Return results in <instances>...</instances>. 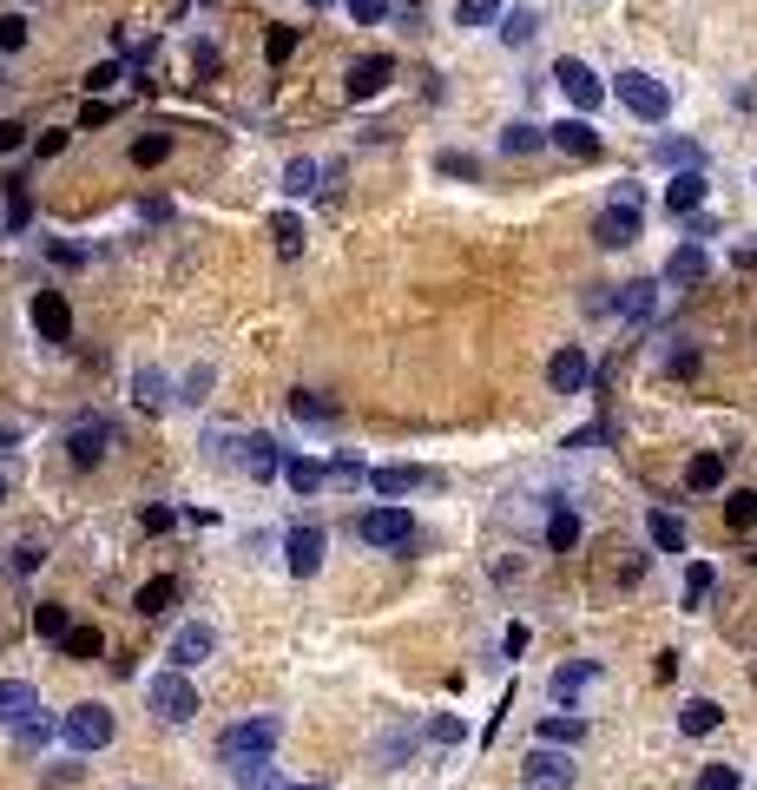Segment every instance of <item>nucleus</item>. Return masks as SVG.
<instances>
[{
    "label": "nucleus",
    "instance_id": "nucleus-1",
    "mask_svg": "<svg viewBox=\"0 0 757 790\" xmlns=\"http://www.w3.org/2000/svg\"><path fill=\"white\" fill-rule=\"evenodd\" d=\"M613 93H619V106H626L632 119H646V126H659L665 112H672V93H665V79L639 73V66H626V73L613 79Z\"/></svg>",
    "mask_w": 757,
    "mask_h": 790
},
{
    "label": "nucleus",
    "instance_id": "nucleus-2",
    "mask_svg": "<svg viewBox=\"0 0 757 790\" xmlns=\"http://www.w3.org/2000/svg\"><path fill=\"white\" fill-rule=\"evenodd\" d=\"M277 738H284L277 718H237V725L218 738V758L237 771V764H251V758H270V744H277Z\"/></svg>",
    "mask_w": 757,
    "mask_h": 790
},
{
    "label": "nucleus",
    "instance_id": "nucleus-3",
    "mask_svg": "<svg viewBox=\"0 0 757 790\" xmlns=\"http://www.w3.org/2000/svg\"><path fill=\"white\" fill-rule=\"evenodd\" d=\"M145 705H152L165 725H185V718H198V685H191L185 672H152V679H145Z\"/></svg>",
    "mask_w": 757,
    "mask_h": 790
},
{
    "label": "nucleus",
    "instance_id": "nucleus-4",
    "mask_svg": "<svg viewBox=\"0 0 757 790\" xmlns=\"http://www.w3.org/2000/svg\"><path fill=\"white\" fill-rule=\"evenodd\" d=\"M60 731H66L73 751H106V744H112V711L106 705H73Z\"/></svg>",
    "mask_w": 757,
    "mask_h": 790
},
{
    "label": "nucleus",
    "instance_id": "nucleus-5",
    "mask_svg": "<svg viewBox=\"0 0 757 790\" xmlns=\"http://www.w3.org/2000/svg\"><path fill=\"white\" fill-rule=\"evenodd\" d=\"M521 777H527V790H573V758L553 751V744H534L527 764H521Z\"/></svg>",
    "mask_w": 757,
    "mask_h": 790
},
{
    "label": "nucleus",
    "instance_id": "nucleus-6",
    "mask_svg": "<svg viewBox=\"0 0 757 790\" xmlns=\"http://www.w3.org/2000/svg\"><path fill=\"white\" fill-rule=\"evenodd\" d=\"M356 534H363L369 547H409L415 521H409V507H369L363 521H356Z\"/></svg>",
    "mask_w": 757,
    "mask_h": 790
},
{
    "label": "nucleus",
    "instance_id": "nucleus-7",
    "mask_svg": "<svg viewBox=\"0 0 757 790\" xmlns=\"http://www.w3.org/2000/svg\"><path fill=\"white\" fill-rule=\"evenodd\" d=\"M112 442H119V428L106 422V415H86V422H73V435H66V448H73L79 468H93V461L112 455Z\"/></svg>",
    "mask_w": 757,
    "mask_h": 790
},
{
    "label": "nucleus",
    "instance_id": "nucleus-8",
    "mask_svg": "<svg viewBox=\"0 0 757 790\" xmlns=\"http://www.w3.org/2000/svg\"><path fill=\"white\" fill-rule=\"evenodd\" d=\"M553 79H560V93L573 99V112H580V119H586V112H593V106H600V99H606L600 73H593V66H586V60H560V66H553Z\"/></svg>",
    "mask_w": 757,
    "mask_h": 790
},
{
    "label": "nucleus",
    "instance_id": "nucleus-9",
    "mask_svg": "<svg viewBox=\"0 0 757 790\" xmlns=\"http://www.w3.org/2000/svg\"><path fill=\"white\" fill-rule=\"evenodd\" d=\"M593 244H600V251H626V244H639V205H606L600 218H593Z\"/></svg>",
    "mask_w": 757,
    "mask_h": 790
},
{
    "label": "nucleus",
    "instance_id": "nucleus-10",
    "mask_svg": "<svg viewBox=\"0 0 757 790\" xmlns=\"http://www.w3.org/2000/svg\"><path fill=\"white\" fill-rule=\"evenodd\" d=\"M211 652H218V632H211L205 619H191V626H178V639H172V672H191V665H205Z\"/></svg>",
    "mask_w": 757,
    "mask_h": 790
},
{
    "label": "nucleus",
    "instance_id": "nucleus-11",
    "mask_svg": "<svg viewBox=\"0 0 757 790\" xmlns=\"http://www.w3.org/2000/svg\"><path fill=\"white\" fill-rule=\"evenodd\" d=\"M547 382H553L560 395H580L586 382H593V363H586V349H580V343H567V349H560V356L547 363Z\"/></svg>",
    "mask_w": 757,
    "mask_h": 790
},
{
    "label": "nucleus",
    "instance_id": "nucleus-12",
    "mask_svg": "<svg viewBox=\"0 0 757 790\" xmlns=\"http://www.w3.org/2000/svg\"><path fill=\"white\" fill-rule=\"evenodd\" d=\"M33 330L47 336V343H66V336H73V310H66L60 290H40V297H33Z\"/></svg>",
    "mask_w": 757,
    "mask_h": 790
},
{
    "label": "nucleus",
    "instance_id": "nucleus-13",
    "mask_svg": "<svg viewBox=\"0 0 757 790\" xmlns=\"http://www.w3.org/2000/svg\"><path fill=\"white\" fill-rule=\"evenodd\" d=\"M40 718V692H33L27 679H0V725H33Z\"/></svg>",
    "mask_w": 757,
    "mask_h": 790
},
{
    "label": "nucleus",
    "instance_id": "nucleus-14",
    "mask_svg": "<svg viewBox=\"0 0 757 790\" xmlns=\"http://www.w3.org/2000/svg\"><path fill=\"white\" fill-rule=\"evenodd\" d=\"M284 567L297 573V580L323 567V527H290V540H284Z\"/></svg>",
    "mask_w": 757,
    "mask_h": 790
},
{
    "label": "nucleus",
    "instance_id": "nucleus-15",
    "mask_svg": "<svg viewBox=\"0 0 757 790\" xmlns=\"http://www.w3.org/2000/svg\"><path fill=\"white\" fill-rule=\"evenodd\" d=\"M389 73H395V60H389V53H369V60H356V66H349V79H343V86H349V99H376L382 86H389Z\"/></svg>",
    "mask_w": 757,
    "mask_h": 790
},
{
    "label": "nucleus",
    "instance_id": "nucleus-16",
    "mask_svg": "<svg viewBox=\"0 0 757 790\" xmlns=\"http://www.w3.org/2000/svg\"><path fill=\"white\" fill-rule=\"evenodd\" d=\"M547 145H560V152H573V158H593L600 152V132H593V119H560V126H547Z\"/></svg>",
    "mask_w": 757,
    "mask_h": 790
},
{
    "label": "nucleus",
    "instance_id": "nucleus-17",
    "mask_svg": "<svg viewBox=\"0 0 757 790\" xmlns=\"http://www.w3.org/2000/svg\"><path fill=\"white\" fill-rule=\"evenodd\" d=\"M237 468L251 474V481H264V474L284 468V455H277V442H270V435H244V442H237Z\"/></svg>",
    "mask_w": 757,
    "mask_h": 790
},
{
    "label": "nucleus",
    "instance_id": "nucleus-18",
    "mask_svg": "<svg viewBox=\"0 0 757 790\" xmlns=\"http://www.w3.org/2000/svg\"><path fill=\"white\" fill-rule=\"evenodd\" d=\"M705 205V172H672V185H665V211L672 218H685V211Z\"/></svg>",
    "mask_w": 757,
    "mask_h": 790
},
{
    "label": "nucleus",
    "instance_id": "nucleus-19",
    "mask_svg": "<svg viewBox=\"0 0 757 790\" xmlns=\"http://www.w3.org/2000/svg\"><path fill=\"white\" fill-rule=\"evenodd\" d=\"M685 488H692V494H718V488H725V455H711V448H705V455H692V461H685Z\"/></svg>",
    "mask_w": 757,
    "mask_h": 790
},
{
    "label": "nucleus",
    "instance_id": "nucleus-20",
    "mask_svg": "<svg viewBox=\"0 0 757 790\" xmlns=\"http://www.w3.org/2000/svg\"><path fill=\"white\" fill-rule=\"evenodd\" d=\"M422 481H428V474L415 468V461H389V468L369 474V488H376V494H409V488H422Z\"/></svg>",
    "mask_w": 757,
    "mask_h": 790
},
{
    "label": "nucleus",
    "instance_id": "nucleus-21",
    "mask_svg": "<svg viewBox=\"0 0 757 790\" xmlns=\"http://www.w3.org/2000/svg\"><path fill=\"white\" fill-rule=\"evenodd\" d=\"M646 534H652V547H659V553H685V521H679V514H665V507H652V514H646Z\"/></svg>",
    "mask_w": 757,
    "mask_h": 790
},
{
    "label": "nucleus",
    "instance_id": "nucleus-22",
    "mask_svg": "<svg viewBox=\"0 0 757 790\" xmlns=\"http://www.w3.org/2000/svg\"><path fill=\"white\" fill-rule=\"evenodd\" d=\"M593 679H600V665H593V659H573V665H560V672H553V698L567 705V698H580Z\"/></svg>",
    "mask_w": 757,
    "mask_h": 790
},
{
    "label": "nucleus",
    "instance_id": "nucleus-23",
    "mask_svg": "<svg viewBox=\"0 0 757 790\" xmlns=\"http://www.w3.org/2000/svg\"><path fill=\"white\" fill-rule=\"evenodd\" d=\"M284 481L297 494H316L323 481H330V468H323V461H310V455H284Z\"/></svg>",
    "mask_w": 757,
    "mask_h": 790
},
{
    "label": "nucleus",
    "instance_id": "nucleus-24",
    "mask_svg": "<svg viewBox=\"0 0 757 790\" xmlns=\"http://www.w3.org/2000/svg\"><path fill=\"white\" fill-rule=\"evenodd\" d=\"M698 277H705V251L698 244H679L665 257V284H698Z\"/></svg>",
    "mask_w": 757,
    "mask_h": 790
},
{
    "label": "nucleus",
    "instance_id": "nucleus-25",
    "mask_svg": "<svg viewBox=\"0 0 757 790\" xmlns=\"http://www.w3.org/2000/svg\"><path fill=\"white\" fill-rule=\"evenodd\" d=\"M172 600H178V580H172V573H158V580H145V586H139V600H132V606H139L145 619H158Z\"/></svg>",
    "mask_w": 757,
    "mask_h": 790
},
{
    "label": "nucleus",
    "instance_id": "nucleus-26",
    "mask_svg": "<svg viewBox=\"0 0 757 790\" xmlns=\"http://www.w3.org/2000/svg\"><path fill=\"white\" fill-rule=\"evenodd\" d=\"M679 725L692 731V738H705V731H718L725 725V711L711 705V698H685V711H679Z\"/></svg>",
    "mask_w": 757,
    "mask_h": 790
},
{
    "label": "nucleus",
    "instance_id": "nucleus-27",
    "mask_svg": "<svg viewBox=\"0 0 757 790\" xmlns=\"http://www.w3.org/2000/svg\"><path fill=\"white\" fill-rule=\"evenodd\" d=\"M547 547H553V553H573V547H580V514H573V507H553Z\"/></svg>",
    "mask_w": 757,
    "mask_h": 790
},
{
    "label": "nucleus",
    "instance_id": "nucleus-28",
    "mask_svg": "<svg viewBox=\"0 0 757 790\" xmlns=\"http://www.w3.org/2000/svg\"><path fill=\"white\" fill-rule=\"evenodd\" d=\"M652 303H659V284H619V316H632V323H646Z\"/></svg>",
    "mask_w": 757,
    "mask_h": 790
},
{
    "label": "nucleus",
    "instance_id": "nucleus-29",
    "mask_svg": "<svg viewBox=\"0 0 757 790\" xmlns=\"http://www.w3.org/2000/svg\"><path fill=\"white\" fill-rule=\"evenodd\" d=\"M60 646H66V659H79V665H86V659H99V652H106V632H99V626H73V632L60 639Z\"/></svg>",
    "mask_w": 757,
    "mask_h": 790
},
{
    "label": "nucleus",
    "instance_id": "nucleus-30",
    "mask_svg": "<svg viewBox=\"0 0 757 790\" xmlns=\"http://www.w3.org/2000/svg\"><path fill=\"white\" fill-rule=\"evenodd\" d=\"M290 415H297V422H323V428H330V422H336V402H323V395L297 389V395H290Z\"/></svg>",
    "mask_w": 757,
    "mask_h": 790
},
{
    "label": "nucleus",
    "instance_id": "nucleus-31",
    "mask_svg": "<svg viewBox=\"0 0 757 790\" xmlns=\"http://www.w3.org/2000/svg\"><path fill=\"white\" fill-rule=\"evenodd\" d=\"M237 790H290V784H277V771H270V758H251V764H237Z\"/></svg>",
    "mask_w": 757,
    "mask_h": 790
},
{
    "label": "nucleus",
    "instance_id": "nucleus-32",
    "mask_svg": "<svg viewBox=\"0 0 757 790\" xmlns=\"http://www.w3.org/2000/svg\"><path fill=\"white\" fill-rule=\"evenodd\" d=\"M270 237H277V251H284V257H297L303 251V218H297V211H277V218H270Z\"/></svg>",
    "mask_w": 757,
    "mask_h": 790
},
{
    "label": "nucleus",
    "instance_id": "nucleus-33",
    "mask_svg": "<svg viewBox=\"0 0 757 790\" xmlns=\"http://www.w3.org/2000/svg\"><path fill=\"white\" fill-rule=\"evenodd\" d=\"M580 738H586V725H580V718H540V744H553V751H560V744L573 751Z\"/></svg>",
    "mask_w": 757,
    "mask_h": 790
},
{
    "label": "nucleus",
    "instance_id": "nucleus-34",
    "mask_svg": "<svg viewBox=\"0 0 757 790\" xmlns=\"http://www.w3.org/2000/svg\"><path fill=\"white\" fill-rule=\"evenodd\" d=\"M534 145H547V126H527V119H514V126L501 132V152L514 158V152H534Z\"/></svg>",
    "mask_w": 757,
    "mask_h": 790
},
{
    "label": "nucleus",
    "instance_id": "nucleus-35",
    "mask_svg": "<svg viewBox=\"0 0 757 790\" xmlns=\"http://www.w3.org/2000/svg\"><path fill=\"white\" fill-rule=\"evenodd\" d=\"M316 178H323V165H316V158H290V165H284V191H297V198H310Z\"/></svg>",
    "mask_w": 757,
    "mask_h": 790
},
{
    "label": "nucleus",
    "instance_id": "nucleus-36",
    "mask_svg": "<svg viewBox=\"0 0 757 790\" xmlns=\"http://www.w3.org/2000/svg\"><path fill=\"white\" fill-rule=\"evenodd\" d=\"M534 33H540L534 7H514V14L501 20V40H507V47H527V40H534Z\"/></svg>",
    "mask_w": 757,
    "mask_h": 790
},
{
    "label": "nucleus",
    "instance_id": "nucleus-37",
    "mask_svg": "<svg viewBox=\"0 0 757 790\" xmlns=\"http://www.w3.org/2000/svg\"><path fill=\"white\" fill-rule=\"evenodd\" d=\"M132 402H139V409H165V376H158V369H139V376H132Z\"/></svg>",
    "mask_w": 757,
    "mask_h": 790
},
{
    "label": "nucleus",
    "instance_id": "nucleus-38",
    "mask_svg": "<svg viewBox=\"0 0 757 790\" xmlns=\"http://www.w3.org/2000/svg\"><path fill=\"white\" fill-rule=\"evenodd\" d=\"M33 40V20L27 14H0V53H20Z\"/></svg>",
    "mask_w": 757,
    "mask_h": 790
},
{
    "label": "nucleus",
    "instance_id": "nucleus-39",
    "mask_svg": "<svg viewBox=\"0 0 757 790\" xmlns=\"http://www.w3.org/2000/svg\"><path fill=\"white\" fill-rule=\"evenodd\" d=\"M711 586H718V573H711V560H692V567H685V606H698L711 593Z\"/></svg>",
    "mask_w": 757,
    "mask_h": 790
},
{
    "label": "nucleus",
    "instance_id": "nucleus-40",
    "mask_svg": "<svg viewBox=\"0 0 757 790\" xmlns=\"http://www.w3.org/2000/svg\"><path fill=\"white\" fill-rule=\"evenodd\" d=\"M501 14V0H455V27H488Z\"/></svg>",
    "mask_w": 757,
    "mask_h": 790
},
{
    "label": "nucleus",
    "instance_id": "nucleus-41",
    "mask_svg": "<svg viewBox=\"0 0 757 790\" xmlns=\"http://www.w3.org/2000/svg\"><path fill=\"white\" fill-rule=\"evenodd\" d=\"M33 218V198H27V178H7V224H14V231H20V224H27Z\"/></svg>",
    "mask_w": 757,
    "mask_h": 790
},
{
    "label": "nucleus",
    "instance_id": "nucleus-42",
    "mask_svg": "<svg viewBox=\"0 0 757 790\" xmlns=\"http://www.w3.org/2000/svg\"><path fill=\"white\" fill-rule=\"evenodd\" d=\"M33 632H40V639H66V606H33Z\"/></svg>",
    "mask_w": 757,
    "mask_h": 790
},
{
    "label": "nucleus",
    "instance_id": "nucleus-43",
    "mask_svg": "<svg viewBox=\"0 0 757 790\" xmlns=\"http://www.w3.org/2000/svg\"><path fill=\"white\" fill-rule=\"evenodd\" d=\"M659 158H665V165H679V172H698V145L692 139H659Z\"/></svg>",
    "mask_w": 757,
    "mask_h": 790
},
{
    "label": "nucleus",
    "instance_id": "nucleus-44",
    "mask_svg": "<svg viewBox=\"0 0 757 790\" xmlns=\"http://www.w3.org/2000/svg\"><path fill=\"white\" fill-rule=\"evenodd\" d=\"M698 790H744V777H738V764H705V771H698Z\"/></svg>",
    "mask_w": 757,
    "mask_h": 790
},
{
    "label": "nucleus",
    "instance_id": "nucleus-45",
    "mask_svg": "<svg viewBox=\"0 0 757 790\" xmlns=\"http://www.w3.org/2000/svg\"><path fill=\"white\" fill-rule=\"evenodd\" d=\"M725 521H731V527H751V521H757V494H744V488H738V494L725 501Z\"/></svg>",
    "mask_w": 757,
    "mask_h": 790
},
{
    "label": "nucleus",
    "instance_id": "nucleus-46",
    "mask_svg": "<svg viewBox=\"0 0 757 790\" xmlns=\"http://www.w3.org/2000/svg\"><path fill=\"white\" fill-rule=\"evenodd\" d=\"M264 53H270V66H284L290 53H297V27H277V33L264 40Z\"/></svg>",
    "mask_w": 757,
    "mask_h": 790
},
{
    "label": "nucleus",
    "instance_id": "nucleus-47",
    "mask_svg": "<svg viewBox=\"0 0 757 790\" xmlns=\"http://www.w3.org/2000/svg\"><path fill=\"white\" fill-rule=\"evenodd\" d=\"M165 152H172V139H165V132H152V139H139V145H132V165H158Z\"/></svg>",
    "mask_w": 757,
    "mask_h": 790
},
{
    "label": "nucleus",
    "instance_id": "nucleus-48",
    "mask_svg": "<svg viewBox=\"0 0 757 790\" xmlns=\"http://www.w3.org/2000/svg\"><path fill=\"white\" fill-rule=\"evenodd\" d=\"M428 738H435V744H461V738H468V725L442 711V718H428Z\"/></svg>",
    "mask_w": 757,
    "mask_h": 790
},
{
    "label": "nucleus",
    "instance_id": "nucleus-49",
    "mask_svg": "<svg viewBox=\"0 0 757 790\" xmlns=\"http://www.w3.org/2000/svg\"><path fill=\"white\" fill-rule=\"evenodd\" d=\"M435 165H442L448 178H474V172H481V158H468V152H442Z\"/></svg>",
    "mask_w": 757,
    "mask_h": 790
},
{
    "label": "nucleus",
    "instance_id": "nucleus-50",
    "mask_svg": "<svg viewBox=\"0 0 757 790\" xmlns=\"http://www.w3.org/2000/svg\"><path fill=\"white\" fill-rule=\"evenodd\" d=\"M349 14L363 20V27H376V20H382V14H389V0H349Z\"/></svg>",
    "mask_w": 757,
    "mask_h": 790
},
{
    "label": "nucleus",
    "instance_id": "nucleus-51",
    "mask_svg": "<svg viewBox=\"0 0 757 790\" xmlns=\"http://www.w3.org/2000/svg\"><path fill=\"white\" fill-rule=\"evenodd\" d=\"M106 86H119V66H93V73H86V93H106Z\"/></svg>",
    "mask_w": 757,
    "mask_h": 790
},
{
    "label": "nucleus",
    "instance_id": "nucleus-52",
    "mask_svg": "<svg viewBox=\"0 0 757 790\" xmlns=\"http://www.w3.org/2000/svg\"><path fill=\"white\" fill-rule=\"evenodd\" d=\"M330 481H343V488H356V481H363V461H356V455H343V461H336V468H330Z\"/></svg>",
    "mask_w": 757,
    "mask_h": 790
},
{
    "label": "nucleus",
    "instance_id": "nucleus-53",
    "mask_svg": "<svg viewBox=\"0 0 757 790\" xmlns=\"http://www.w3.org/2000/svg\"><path fill=\"white\" fill-rule=\"evenodd\" d=\"M172 521H178L172 507H145V534H172Z\"/></svg>",
    "mask_w": 757,
    "mask_h": 790
},
{
    "label": "nucleus",
    "instance_id": "nucleus-54",
    "mask_svg": "<svg viewBox=\"0 0 757 790\" xmlns=\"http://www.w3.org/2000/svg\"><path fill=\"white\" fill-rule=\"evenodd\" d=\"M20 139H27V126L20 119H0V152H20Z\"/></svg>",
    "mask_w": 757,
    "mask_h": 790
},
{
    "label": "nucleus",
    "instance_id": "nucleus-55",
    "mask_svg": "<svg viewBox=\"0 0 757 790\" xmlns=\"http://www.w3.org/2000/svg\"><path fill=\"white\" fill-rule=\"evenodd\" d=\"M14 738H20V751H40V744H47V725H40V718H33V725H20Z\"/></svg>",
    "mask_w": 757,
    "mask_h": 790
},
{
    "label": "nucleus",
    "instance_id": "nucleus-56",
    "mask_svg": "<svg viewBox=\"0 0 757 790\" xmlns=\"http://www.w3.org/2000/svg\"><path fill=\"white\" fill-rule=\"evenodd\" d=\"M106 119H112L106 99H86V119H79V126H106Z\"/></svg>",
    "mask_w": 757,
    "mask_h": 790
},
{
    "label": "nucleus",
    "instance_id": "nucleus-57",
    "mask_svg": "<svg viewBox=\"0 0 757 790\" xmlns=\"http://www.w3.org/2000/svg\"><path fill=\"white\" fill-rule=\"evenodd\" d=\"M738 270H757V251H738Z\"/></svg>",
    "mask_w": 757,
    "mask_h": 790
},
{
    "label": "nucleus",
    "instance_id": "nucleus-58",
    "mask_svg": "<svg viewBox=\"0 0 757 790\" xmlns=\"http://www.w3.org/2000/svg\"><path fill=\"white\" fill-rule=\"evenodd\" d=\"M290 790H330V784H290Z\"/></svg>",
    "mask_w": 757,
    "mask_h": 790
},
{
    "label": "nucleus",
    "instance_id": "nucleus-59",
    "mask_svg": "<svg viewBox=\"0 0 757 790\" xmlns=\"http://www.w3.org/2000/svg\"><path fill=\"white\" fill-rule=\"evenodd\" d=\"M310 7H330V0H310Z\"/></svg>",
    "mask_w": 757,
    "mask_h": 790
}]
</instances>
